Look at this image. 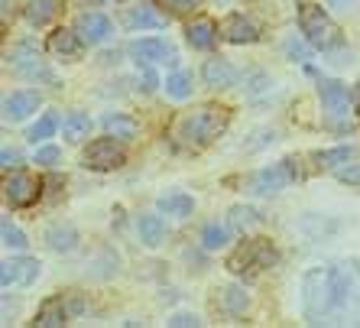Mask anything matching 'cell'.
Wrapping results in <instances>:
<instances>
[{
  "label": "cell",
  "mask_w": 360,
  "mask_h": 328,
  "mask_svg": "<svg viewBox=\"0 0 360 328\" xmlns=\"http://www.w3.org/2000/svg\"><path fill=\"white\" fill-rule=\"evenodd\" d=\"M341 312V277L338 263L305 270L302 277V315L311 325H338Z\"/></svg>",
  "instance_id": "obj_1"
},
{
  "label": "cell",
  "mask_w": 360,
  "mask_h": 328,
  "mask_svg": "<svg viewBox=\"0 0 360 328\" xmlns=\"http://www.w3.org/2000/svg\"><path fill=\"white\" fill-rule=\"evenodd\" d=\"M227 120H231V114H227L224 108H214V104H208V108H198L195 114H185L182 120H179L176 127V137L182 140L185 146H195V150H201V146L214 144L221 134L227 130Z\"/></svg>",
  "instance_id": "obj_2"
},
{
  "label": "cell",
  "mask_w": 360,
  "mask_h": 328,
  "mask_svg": "<svg viewBox=\"0 0 360 328\" xmlns=\"http://www.w3.org/2000/svg\"><path fill=\"white\" fill-rule=\"evenodd\" d=\"M279 263V251L273 247V241L266 237H253V241H243L231 257H227V270L234 273V277H260L263 270L276 267Z\"/></svg>",
  "instance_id": "obj_3"
},
{
  "label": "cell",
  "mask_w": 360,
  "mask_h": 328,
  "mask_svg": "<svg viewBox=\"0 0 360 328\" xmlns=\"http://www.w3.org/2000/svg\"><path fill=\"white\" fill-rule=\"evenodd\" d=\"M299 30L311 49L331 52L341 46V26L328 17L319 4H299Z\"/></svg>",
  "instance_id": "obj_4"
},
{
  "label": "cell",
  "mask_w": 360,
  "mask_h": 328,
  "mask_svg": "<svg viewBox=\"0 0 360 328\" xmlns=\"http://www.w3.org/2000/svg\"><path fill=\"white\" fill-rule=\"evenodd\" d=\"M338 277H341L338 325H360V260H338Z\"/></svg>",
  "instance_id": "obj_5"
},
{
  "label": "cell",
  "mask_w": 360,
  "mask_h": 328,
  "mask_svg": "<svg viewBox=\"0 0 360 328\" xmlns=\"http://www.w3.org/2000/svg\"><path fill=\"white\" fill-rule=\"evenodd\" d=\"M295 179H299V169H295L292 160L273 163V166L260 169V172L250 179V192L253 195H276V192H283V189H289Z\"/></svg>",
  "instance_id": "obj_6"
},
{
  "label": "cell",
  "mask_w": 360,
  "mask_h": 328,
  "mask_svg": "<svg viewBox=\"0 0 360 328\" xmlns=\"http://www.w3.org/2000/svg\"><path fill=\"white\" fill-rule=\"evenodd\" d=\"M124 140L117 137H101V140H91L88 150H84V166L94 169V172H110V169L124 166Z\"/></svg>",
  "instance_id": "obj_7"
},
{
  "label": "cell",
  "mask_w": 360,
  "mask_h": 328,
  "mask_svg": "<svg viewBox=\"0 0 360 328\" xmlns=\"http://www.w3.org/2000/svg\"><path fill=\"white\" fill-rule=\"evenodd\" d=\"M39 270L42 263L33 260V257H7L0 263V286L4 289H23V286H33L39 279Z\"/></svg>",
  "instance_id": "obj_8"
},
{
  "label": "cell",
  "mask_w": 360,
  "mask_h": 328,
  "mask_svg": "<svg viewBox=\"0 0 360 328\" xmlns=\"http://www.w3.org/2000/svg\"><path fill=\"white\" fill-rule=\"evenodd\" d=\"M42 182L30 172H13V176L4 179V198H7L10 208H26L39 198Z\"/></svg>",
  "instance_id": "obj_9"
},
{
  "label": "cell",
  "mask_w": 360,
  "mask_h": 328,
  "mask_svg": "<svg viewBox=\"0 0 360 328\" xmlns=\"http://www.w3.org/2000/svg\"><path fill=\"white\" fill-rule=\"evenodd\" d=\"M130 56H134L140 65H143V62H146V65H160V62L176 65V62H179L176 49H172V42L160 39V36H153V39H136L134 46H130Z\"/></svg>",
  "instance_id": "obj_10"
},
{
  "label": "cell",
  "mask_w": 360,
  "mask_h": 328,
  "mask_svg": "<svg viewBox=\"0 0 360 328\" xmlns=\"http://www.w3.org/2000/svg\"><path fill=\"white\" fill-rule=\"evenodd\" d=\"M319 98L331 118H347V111H351V92H347V84L335 82V78H321Z\"/></svg>",
  "instance_id": "obj_11"
},
{
  "label": "cell",
  "mask_w": 360,
  "mask_h": 328,
  "mask_svg": "<svg viewBox=\"0 0 360 328\" xmlns=\"http://www.w3.org/2000/svg\"><path fill=\"white\" fill-rule=\"evenodd\" d=\"M75 33L82 36L84 46H101L104 39H110L114 23H110L104 13H82V17L75 20Z\"/></svg>",
  "instance_id": "obj_12"
},
{
  "label": "cell",
  "mask_w": 360,
  "mask_h": 328,
  "mask_svg": "<svg viewBox=\"0 0 360 328\" xmlns=\"http://www.w3.org/2000/svg\"><path fill=\"white\" fill-rule=\"evenodd\" d=\"M221 36L227 42H234V46H250V42L260 39V26L253 23L250 17H243V13H231L221 23Z\"/></svg>",
  "instance_id": "obj_13"
},
{
  "label": "cell",
  "mask_w": 360,
  "mask_h": 328,
  "mask_svg": "<svg viewBox=\"0 0 360 328\" xmlns=\"http://www.w3.org/2000/svg\"><path fill=\"white\" fill-rule=\"evenodd\" d=\"M10 65H13V72L17 75H23V78H33V82H56V75H52L49 68H46V62L36 56V52H13L10 56Z\"/></svg>",
  "instance_id": "obj_14"
},
{
  "label": "cell",
  "mask_w": 360,
  "mask_h": 328,
  "mask_svg": "<svg viewBox=\"0 0 360 328\" xmlns=\"http://www.w3.org/2000/svg\"><path fill=\"white\" fill-rule=\"evenodd\" d=\"M42 104V98L36 92H13L4 98V118L7 120H23L30 114H36V108Z\"/></svg>",
  "instance_id": "obj_15"
},
{
  "label": "cell",
  "mask_w": 360,
  "mask_h": 328,
  "mask_svg": "<svg viewBox=\"0 0 360 328\" xmlns=\"http://www.w3.org/2000/svg\"><path fill=\"white\" fill-rule=\"evenodd\" d=\"M201 78H205V84H208V88L224 92V88H231V84L237 82V68L231 65L227 59H208V62H205V68H201Z\"/></svg>",
  "instance_id": "obj_16"
},
{
  "label": "cell",
  "mask_w": 360,
  "mask_h": 328,
  "mask_svg": "<svg viewBox=\"0 0 360 328\" xmlns=\"http://www.w3.org/2000/svg\"><path fill=\"white\" fill-rule=\"evenodd\" d=\"M59 10H62L59 0H26L23 17L30 26H49L52 20L59 17Z\"/></svg>",
  "instance_id": "obj_17"
},
{
  "label": "cell",
  "mask_w": 360,
  "mask_h": 328,
  "mask_svg": "<svg viewBox=\"0 0 360 328\" xmlns=\"http://www.w3.org/2000/svg\"><path fill=\"white\" fill-rule=\"evenodd\" d=\"M185 39H188L192 49H211L218 42V26L211 23V20H192V23L185 26Z\"/></svg>",
  "instance_id": "obj_18"
},
{
  "label": "cell",
  "mask_w": 360,
  "mask_h": 328,
  "mask_svg": "<svg viewBox=\"0 0 360 328\" xmlns=\"http://www.w3.org/2000/svg\"><path fill=\"white\" fill-rule=\"evenodd\" d=\"M156 211L160 215H166V218H188L195 211V202H192V195H185V192H169L162 195L160 202H156Z\"/></svg>",
  "instance_id": "obj_19"
},
{
  "label": "cell",
  "mask_w": 360,
  "mask_h": 328,
  "mask_svg": "<svg viewBox=\"0 0 360 328\" xmlns=\"http://www.w3.org/2000/svg\"><path fill=\"white\" fill-rule=\"evenodd\" d=\"M46 244L56 253H72L78 244V231L72 225H49L46 227Z\"/></svg>",
  "instance_id": "obj_20"
},
{
  "label": "cell",
  "mask_w": 360,
  "mask_h": 328,
  "mask_svg": "<svg viewBox=\"0 0 360 328\" xmlns=\"http://www.w3.org/2000/svg\"><path fill=\"white\" fill-rule=\"evenodd\" d=\"M72 315L65 305V299H46V303L39 305V312H36V325L39 328H59L65 325V319Z\"/></svg>",
  "instance_id": "obj_21"
},
{
  "label": "cell",
  "mask_w": 360,
  "mask_h": 328,
  "mask_svg": "<svg viewBox=\"0 0 360 328\" xmlns=\"http://www.w3.org/2000/svg\"><path fill=\"white\" fill-rule=\"evenodd\" d=\"M136 234L146 247H160L162 237H166V225H162L160 215H140L136 218Z\"/></svg>",
  "instance_id": "obj_22"
},
{
  "label": "cell",
  "mask_w": 360,
  "mask_h": 328,
  "mask_svg": "<svg viewBox=\"0 0 360 328\" xmlns=\"http://www.w3.org/2000/svg\"><path fill=\"white\" fill-rule=\"evenodd\" d=\"M88 130H91V118L82 114V111H72V114H65V120H62V140H68V144L88 140Z\"/></svg>",
  "instance_id": "obj_23"
},
{
  "label": "cell",
  "mask_w": 360,
  "mask_h": 328,
  "mask_svg": "<svg viewBox=\"0 0 360 328\" xmlns=\"http://www.w3.org/2000/svg\"><path fill=\"white\" fill-rule=\"evenodd\" d=\"M49 52H56V56H65V59H72V56H78V49H82L84 42L82 36L75 33V30H56V33L49 36Z\"/></svg>",
  "instance_id": "obj_24"
},
{
  "label": "cell",
  "mask_w": 360,
  "mask_h": 328,
  "mask_svg": "<svg viewBox=\"0 0 360 328\" xmlns=\"http://www.w3.org/2000/svg\"><path fill=\"white\" fill-rule=\"evenodd\" d=\"M231 225H221V221H208V225L201 227V244L205 251H224L231 244Z\"/></svg>",
  "instance_id": "obj_25"
},
{
  "label": "cell",
  "mask_w": 360,
  "mask_h": 328,
  "mask_svg": "<svg viewBox=\"0 0 360 328\" xmlns=\"http://www.w3.org/2000/svg\"><path fill=\"white\" fill-rule=\"evenodd\" d=\"M263 221V211L253 208V205H234V208L227 211V225L234 227V231H250Z\"/></svg>",
  "instance_id": "obj_26"
},
{
  "label": "cell",
  "mask_w": 360,
  "mask_h": 328,
  "mask_svg": "<svg viewBox=\"0 0 360 328\" xmlns=\"http://www.w3.org/2000/svg\"><path fill=\"white\" fill-rule=\"evenodd\" d=\"M104 130L110 137H117V140H134L140 134V124H136L130 114H108L104 118Z\"/></svg>",
  "instance_id": "obj_27"
},
{
  "label": "cell",
  "mask_w": 360,
  "mask_h": 328,
  "mask_svg": "<svg viewBox=\"0 0 360 328\" xmlns=\"http://www.w3.org/2000/svg\"><path fill=\"white\" fill-rule=\"evenodd\" d=\"M354 156H357V150L344 144V146H331V150L315 153V163H319L321 169H341V166H347Z\"/></svg>",
  "instance_id": "obj_28"
},
{
  "label": "cell",
  "mask_w": 360,
  "mask_h": 328,
  "mask_svg": "<svg viewBox=\"0 0 360 328\" xmlns=\"http://www.w3.org/2000/svg\"><path fill=\"white\" fill-rule=\"evenodd\" d=\"M218 305L227 315H240V312L250 305V299H247L243 286H224V289H218Z\"/></svg>",
  "instance_id": "obj_29"
},
{
  "label": "cell",
  "mask_w": 360,
  "mask_h": 328,
  "mask_svg": "<svg viewBox=\"0 0 360 328\" xmlns=\"http://www.w3.org/2000/svg\"><path fill=\"white\" fill-rule=\"evenodd\" d=\"M124 23L130 26V30H162V26H166V20H162L160 13L146 10V7H134V10H127Z\"/></svg>",
  "instance_id": "obj_30"
},
{
  "label": "cell",
  "mask_w": 360,
  "mask_h": 328,
  "mask_svg": "<svg viewBox=\"0 0 360 328\" xmlns=\"http://www.w3.org/2000/svg\"><path fill=\"white\" fill-rule=\"evenodd\" d=\"M166 94L172 98V101H185V98H192V75L182 72V68H176V72L166 78Z\"/></svg>",
  "instance_id": "obj_31"
},
{
  "label": "cell",
  "mask_w": 360,
  "mask_h": 328,
  "mask_svg": "<svg viewBox=\"0 0 360 328\" xmlns=\"http://www.w3.org/2000/svg\"><path fill=\"white\" fill-rule=\"evenodd\" d=\"M0 241H4V247H7V251H26V247H30L26 234L10 218L0 221Z\"/></svg>",
  "instance_id": "obj_32"
},
{
  "label": "cell",
  "mask_w": 360,
  "mask_h": 328,
  "mask_svg": "<svg viewBox=\"0 0 360 328\" xmlns=\"http://www.w3.org/2000/svg\"><path fill=\"white\" fill-rule=\"evenodd\" d=\"M56 130H59V120L52 118V114H46V118H39L33 127H30V140H49Z\"/></svg>",
  "instance_id": "obj_33"
},
{
  "label": "cell",
  "mask_w": 360,
  "mask_h": 328,
  "mask_svg": "<svg viewBox=\"0 0 360 328\" xmlns=\"http://www.w3.org/2000/svg\"><path fill=\"white\" fill-rule=\"evenodd\" d=\"M201 0H156V7L166 10V13H188V10H195Z\"/></svg>",
  "instance_id": "obj_34"
},
{
  "label": "cell",
  "mask_w": 360,
  "mask_h": 328,
  "mask_svg": "<svg viewBox=\"0 0 360 328\" xmlns=\"http://www.w3.org/2000/svg\"><path fill=\"white\" fill-rule=\"evenodd\" d=\"M335 176L341 179V182H347V185H357L360 189V163H347V166H341V169H335Z\"/></svg>",
  "instance_id": "obj_35"
},
{
  "label": "cell",
  "mask_w": 360,
  "mask_h": 328,
  "mask_svg": "<svg viewBox=\"0 0 360 328\" xmlns=\"http://www.w3.org/2000/svg\"><path fill=\"white\" fill-rule=\"evenodd\" d=\"M136 84H140V92H143V94L156 92V75H153V65H146V62H143V68L136 72Z\"/></svg>",
  "instance_id": "obj_36"
},
{
  "label": "cell",
  "mask_w": 360,
  "mask_h": 328,
  "mask_svg": "<svg viewBox=\"0 0 360 328\" xmlns=\"http://www.w3.org/2000/svg\"><path fill=\"white\" fill-rule=\"evenodd\" d=\"M59 160H62L59 146H39V150H36V163H39V166H52V163H59Z\"/></svg>",
  "instance_id": "obj_37"
},
{
  "label": "cell",
  "mask_w": 360,
  "mask_h": 328,
  "mask_svg": "<svg viewBox=\"0 0 360 328\" xmlns=\"http://www.w3.org/2000/svg\"><path fill=\"white\" fill-rule=\"evenodd\" d=\"M169 325L172 328H188V325H201V319L195 315V312H176V315H169Z\"/></svg>",
  "instance_id": "obj_38"
},
{
  "label": "cell",
  "mask_w": 360,
  "mask_h": 328,
  "mask_svg": "<svg viewBox=\"0 0 360 328\" xmlns=\"http://www.w3.org/2000/svg\"><path fill=\"white\" fill-rule=\"evenodd\" d=\"M247 84H250V88H247V94H250V98H257V94H263V92H269V78L266 75H250L247 78Z\"/></svg>",
  "instance_id": "obj_39"
},
{
  "label": "cell",
  "mask_w": 360,
  "mask_h": 328,
  "mask_svg": "<svg viewBox=\"0 0 360 328\" xmlns=\"http://www.w3.org/2000/svg\"><path fill=\"white\" fill-rule=\"evenodd\" d=\"M20 163V153L13 150V146H4V153H0V166L10 169V166H17Z\"/></svg>",
  "instance_id": "obj_40"
},
{
  "label": "cell",
  "mask_w": 360,
  "mask_h": 328,
  "mask_svg": "<svg viewBox=\"0 0 360 328\" xmlns=\"http://www.w3.org/2000/svg\"><path fill=\"white\" fill-rule=\"evenodd\" d=\"M285 52H289V56H292V59H302V62L309 59V49H302L299 42H292V39L285 42Z\"/></svg>",
  "instance_id": "obj_41"
},
{
  "label": "cell",
  "mask_w": 360,
  "mask_h": 328,
  "mask_svg": "<svg viewBox=\"0 0 360 328\" xmlns=\"http://www.w3.org/2000/svg\"><path fill=\"white\" fill-rule=\"evenodd\" d=\"M68 312H72V315H78V312H84V299H78V296H68Z\"/></svg>",
  "instance_id": "obj_42"
},
{
  "label": "cell",
  "mask_w": 360,
  "mask_h": 328,
  "mask_svg": "<svg viewBox=\"0 0 360 328\" xmlns=\"http://www.w3.org/2000/svg\"><path fill=\"white\" fill-rule=\"evenodd\" d=\"M331 4H338V7H344V4H354V0H331Z\"/></svg>",
  "instance_id": "obj_43"
},
{
  "label": "cell",
  "mask_w": 360,
  "mask_h": 328,
  "mask_svg": "<svg viewBox=\"0 0 360 328\" xmlns=\"http://www.w3.org/2000/svg\"><path fill=\"white\" fill-rule=\"evenodd\" d=\"M0 4H4V7H7V4H10V0H0Z\"/></svg>",
  "instance_id": "obj_44"
},
{
  "label": "cell",
  "mask_w": 360,
  "mask_h": 328,
  "mask_svg": "<svg viewBox=\"0 0 360 328\" xmlns=\"http://www.w3.org/2000/svg\"><path fill=\"white\" fill-rule=\"evenodd\" d=\"M357 108H360V101H357Z\"/></svg>",
  "instance_id": "obj_45"
}]
</instances>
